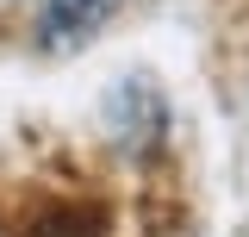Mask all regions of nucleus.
Segmentation results:
<instances>
[{"label": "nucleus", "instance_id": "f257e3e1", "mask_svg": "<svg viewBox=\"0 0 249 237\" xmlns=\"http://www.w3.org/2000/svg\"><path fill=\"white\" fill-rule=\"evenodd\" d=\"M112 6H119V0H44V13H37V44H44V50H75V44H88L93 31L106 25Z\"/></svg>", "mask_w": 249, "mask_h": 237}]
</instances>
